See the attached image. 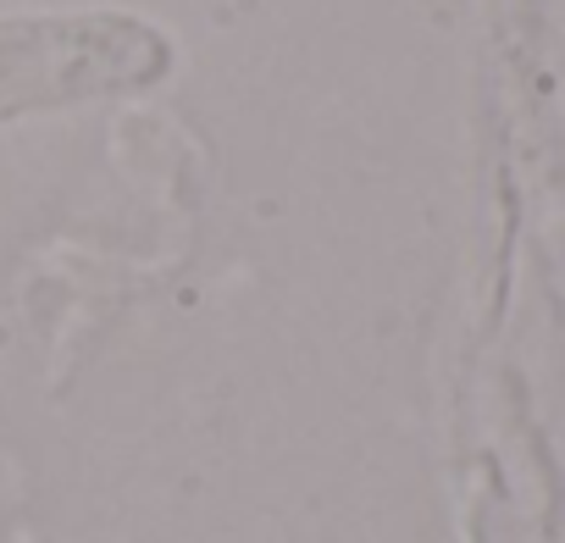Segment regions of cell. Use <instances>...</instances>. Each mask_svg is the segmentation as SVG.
Instances as JSON below:
<instances>
[{
  "instance_id": "6da1fadb",
  "label": "cell",
  "mask_w": 565,
  "mask_h": 543,
  "mask_svg": "<svg viewBox=\"0 0 565 543\" xmlns=\"http://www.w3.org/2000/svg\"><path fill=\"white\" fill-rule=\"evenodd\" d=\"M167 45L122 18L106 23H0V111L78 100L156 78Z\"/></svg>"
}]
</instances>
